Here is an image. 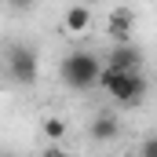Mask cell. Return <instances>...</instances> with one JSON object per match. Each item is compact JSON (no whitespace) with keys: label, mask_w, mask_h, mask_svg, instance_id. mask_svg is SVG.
<instances>
[{"label":"cell","mask_w":157,"mask_h":157,"mask_svg":"<svg viewBox=\"0 0 157 157\" xmlns=\"http://www.w3.org/2000/svg\"><path fill=\"white\" fill-rule=\"evenodd\" d=\"M99 84L106 88V95L121 102V106H139L146 99V77L143 70H102L99 73Z\"/></svg>","instance_id":"6da1fadb"},{"label":"cell","mask_w":157,"mask_h":157,"mask_svg":"<svg viewBox=\"0 0 157 157\" xmlns=\"http://www.w3.org/2000/svg\"><path fill=\"white\" fill-rule=\"evenodd\" d=\"M99 73H102V62H99V55H91V51H73V55L62 59V80H66L73 91L91 88V84L99 80Z\"/></svg>","instance_id":"7a4b0ae2"},{"label":"cell","mask_w":157,"mask_h":157,"mask_svg":"<svg viewBox=\"0 0 157 157\" xmlns=\"http://www.w3.org/2000/svg\"><path fill=\"white\" fill-rule=\"evenodd\" d=\"M7 70H11L15 84H33L37 80V51L29 44H15L7 55Z\"/></svg>","instance_id":"3957f363"},{"label":"cell","mask_w":157,"mask_h":157,"mask_svg":"<svg viewBox=\"0 0 157 157\" xmlns=\"http://www.w3.org/2000/svg\"><path fill=\"white\" fill-rule=\"evenodd\" d=\"M106 66H110V70H139V66H143V51H139L132 40H124V44H117V48L106 55Z\"/></svg>","instance_id":"277c9868"},{"label":"cell","mask_w":157,"mask_h":157,"mask_svg":"<svg viewBox=\"0 0 157 157\" xmlns=\"http://www.w3.org/2000/svg\"><path fill=\"white\" fill-rule=\"evenodd\" d=\"M91 135L99 139V143H110V139H117L121 135V121L113 113H99V117L91 121Z\"/></svg>","instance_id":"5b68a950"},{"label":"cell","mask_w":157,"mask_h":157,"mask_svg":"<svg viewBox=\"0 0 157 157\" xmlns=\"http://www.w3.org/2000/svg\"><path fill=\"white\" fill-rule=\"evenodd\" d=\"M110 33L117 37V44L132 40V15H128L124 7H117V11H113V18H110Z\"/></svg>","instance_id":"8992f818"},{"label":"cell","mask_w":157,"mask_h":157,"mask_svg":"<svg viewBox=\"0 0 157 157\" xmlns=\"http://www.w3.org/2000/svg\"><path fill=\"white\" fill-rule=\"evenodd\" d=\"M88 22H91V11H88L84 4H77V7L66 11V33H84Z\"/></svg>","instance_id":"52a82bcc"},{"label":"cell","mask_w":157,"mask_h":157,"mask_svg":"<svg viewBox=\"0 0 157 157\" xmlns=\"http://www.w3.org/2000/svg\"><path fill=\"white\" fill-rule=\"evenodd\" d=\"M44 135H48L51 143H59V139L66 135V121H62V117H48V121H44Z\"/></svg>","instance_id":"ba28073f"},{"label":"cell","mask_w":157,"mask_h":157,"mask_svg":"<svg viewBox=\"0 0 157 157\" xmlns=\"http://www.w3.org/2000/svg\"><path fill=\"white\" fill-rule=\"evenodd\" d=\"M139 157H157V139H154V135H146V139H143V146H139Z\"/></svg>","instance_id":"9c48e42d"},{"label":"cell","mask_w":157,"mask_h":157,"mask_svg":"<svg viewBox=\"0 0 157 157\" xmlns=\"http://www.w3.org/2000/svg\"><path fill=\"white\" fill-rule=\"evenodd\" d=\"M44 157H70V154H62L59 146H48V150H44Z\"/></svg>","instance_id":"30bf717a"},{"label":"cell","mask_w":157,"mask_h":157,"mask_svg":"<svg viewBox=\"0 0 157 157\" xmlns=\"http://www.w3.org/2000/svg\"><path fill=\"white\" fill-rule=\"evenodd\" d=\"M11 4H15V7H18V11H26V7H29V4H33V0H11Z\"/></svg>","instance_id":"8fae6325"},{"label":"cell","mask_w":157,"mask_h":157,"mask_svg":"<svg viewBox=\"0 0 157 157\" xmlns=\"http://www.w3.org/2000/svg\"><path fill=\"white\" fill-rule=\"evenodd\" d=\"M0 157H15V154H0Z\"/></svg>","instance_id":"7c38bea8"}]
</instances>
